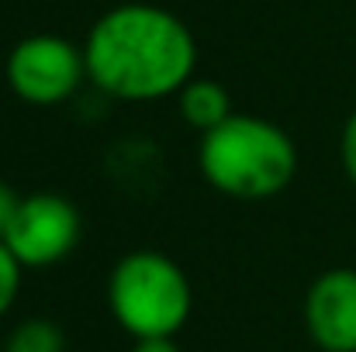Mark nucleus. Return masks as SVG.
Returning a JSON list of instances; mask_svg holds the SVG:
<instances>
[{
  "mask_svg": "<svg viewBox=\"0 0 356 352\" xmlns=\"http://www.w3.org/2000/svg\"><path fill=\"white\" fill-rule=\"evenodd\" d=\"M87 80L115 101H163L194 80L197 42L166 7L118 3L83 42Z\"/></svg>",
  "mask_w": 356,
  "mask_h": 352,
  "instance_id": "nucleus-1",
  "label": "nucleus"
},
{
  "mask_svg": "<svg viewBox=\"0 0 356 352\" xmlns=\"http://www.w3.org/2000/svg\"><path fill=\"white\" fill-rule=\"evenodd\" d=\"M197 166L218 194L236 201H266L291 187L298 149L280 124L266 117L232 115L201 135Z\"/></svg>",
  "mask_w": 356,
  "mask_h": 352,
  "instance_id": "nucleus-2",
  "label": "nucleus"
},
{
  "mask_svg": "<svg viewBox=\"0 0 356 352\" xmlns=\"http://www.w3.org/2000/svg\"><path fill=\"white\" fill-rule=\"evenodd\" d=\"M111 315L131 339H173L191 318V283L163 252H128L108 280Z\"/></svg>",
  "mask_w": 356,
  "mask_h": 352,
  "instance_id": "nucleus-3",
  "label": "nucleus"
},
{
  "mask_svg": "<svg viewBox=\"0 0 356 352\" xmlns=\"http://www.w3.org/2000/svg\"><path fill=\"white\" fill-rule=\"evenodd\" d=\"M87 80L83 49L59 35H28L7 56V87L35 108L70 101Z\"/></svg>",
  "mask_w": 356,
  "mask_h": 352,
  "instance_id": "nucleus-4",
  "label": "nucleus"
},
{
  "mask_svg": "<svg viewBox=\"0 0 356 352\" xmlns=\"http://www.w3.org/2000/svg\"><path fill=\"white\" fill-rule=\"evenodd\" d=\"M80 211L63 194L21 197V208L3 235V245L24 269H45L63 262L80 242Z\"/></svg>",
  "mask_w": 356,
  "mask_h": 352,
  "instance_id": "nucleus-5",
  "label": "nucleus"
},
{
  "mask_svg": "<svg viewBox=\"0 0 356 352\" xmlns=\"http://www.w3.org/2000/svg\"><path fill=\"white\" fill-rule=\"evenodd\" d=\"M305 328L322 352H356V269H325L308 287Z\"/></svg>",
  "mask_w": 356,
  "mask_h": 352,
  "instance_id": "nucleus-6",
  "label": "nucleus"
},
{
  "mask_svg": "<svg viewBox=\"0 0 356 352\" xmlns=\"http://www.w3.org/2000/svg\"><path fill=\"white\" fill-rule=\"evenodd\" d=\"M177 101H180L184 121H187L191 128H197L201 135L211 131V128H218L222 121H229V117L236 115L229 90H225L218 80H204V76H194V80L177 94Z\"/></svg>",
  "mask_w": 356,
  "mask_h": 352,
  "instance_id": "nucleus-7",
  "label": "nucleus"
},
{
  "mask_svg": "<svg viewBox=\"0 0 356 352\" xmlns=\"http://www.w3.org/2000/svg\"><path fill=\"white\" fill-rule=\"evenodd\" d=\"M3 352H66V335L49 318H28L7 335Z\"/></svg>",
  "mask_w": 356,
  "mask_h": 352,
  "instance_id": "nucleus-8",
  "label": "nucleus"
},
{
  "mask_svg": "<svg viewBox=\"0 0 356 352\" xmlns=\"http://www.w3.org/2000/svg\"><path fill=\"white\" fill-rule=\"evenodd\" d=\"M21 262L10 255V249L0 242V318L14 308V297L21 290Z\"/></svg>",
  "mask_w": 356,
  "mask_h": 352,
  "instance_id": "nucleus-9",
  "label": "nucleus"
},
{
  "mask_svg": "<svg viewBox=\"0 0 356 352\" xmlns=\"http://www.w3.org/2000/svg\"><path fill=\"white\" fill-rule=\"evenodd\" d=\"M339 156H343V169H346L350 183L356 187V111L346 117V124H343V138H339Z\"/></svg>",
  "mask_w": 356,
  "mask_h": 352,
  "instance_id": "nucleus-10",
  "label": "nucleus"
},
{
  "mask_svg": "<svg viewBox=\"0 0 356 352\" xmlns=\"http://www.w3.org/2000/svg\"><path fill=\"white\" fill-rule=\"evenodd\" d=\"M17 208H21V197L0 180V242H3V235L10 228V221H14V215H17Z\"/></svg>",
  "mask_w": 356,
  "mask_h": 352,
  "instance_id": "nucleus-11",
  "label": "nucleus"
},
{
  "mask_svg": "<svg viewBox=\"0 0 356 352\" xmlns=\"http://www.w3.org/2000/svg\"><path fill=\"white\" fill-rule=\"evenodd\" d=\"M131 352H180L173 339H135Z\"/></svg>",
  "mask_w": 356,
  "mask_h": 352,
  "instance_id": "nucleus-12",
  "label": "nucleus"
}]
</instances>
